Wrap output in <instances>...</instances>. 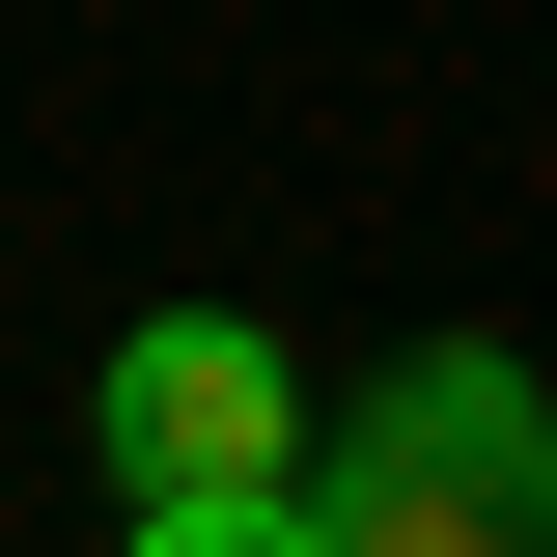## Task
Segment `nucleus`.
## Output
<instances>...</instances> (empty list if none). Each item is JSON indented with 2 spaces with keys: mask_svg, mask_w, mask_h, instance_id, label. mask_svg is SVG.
I'll use <instances>...</instances> for the list:
<instances>
[{
  "mask_svg": "<svg viewBox=\"0 0 557 557\" xmlns=\"http://www.w3.org/2000/svg\"><path fill=\"white\" fill-rule=\"evenodd\" d=\"M307 557H557V391L502 335L391 362V391L307 446Z\"/></svg>",
  "mask_w": 557,
  "mask_h": 557,
  "instance_id": "f257e3e1",
  "label": "nucleus"
},
{
  "mask_svg": "<svg viewBox=\"0 0 557 557\" xmlns=\"http://www.w3.org/2000/svg\"><path fill=\"white\" fill-rule=\"evenodd\" d=\"M112 474L139 502H307V391H278V335L251 307H168V335H112Z\"/></svg>",
  "mask_w": 557,
  "mask_h": 557,
  "instance_id": "f03ea898",
  "label": "nucleus"
},
{
  "mask_svg": "<svg viewBox=\"0 0 557 557\" xmlns=\"http://www.w3.org/2000/svg\"><path fill=\"white\" fill-rule=\"evenodd\" d=\"M139 557H307V502H139Z\"/></svg>",
  "mask_w": 557,
  "mask_h": 557,
  "instance_id": "7ed1b4c3",
  "label": "nucleus"
}]
</instances>
